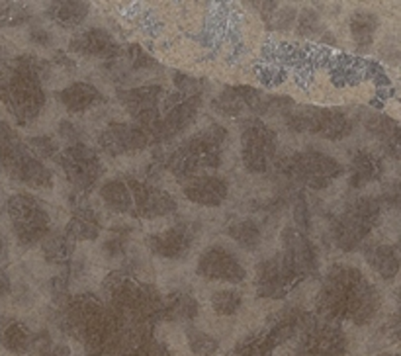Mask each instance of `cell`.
Wrapping results in <instances>:
<instances>
[{
    "label": "cell",
    "mask_w": 401,
    "mask_h": 356,
    "mask_svg": "<svg viewBox=\"0 0 401 356\" xmlns=\"http://www.w3.org/2000/svg\"><path fill=\"white\" fill-rule=\"evenodd\" d=\"M385 356H397V355H385Z\"/></svg>",
    "instance_id": "obj_41"
},
{
    "label": "cell",
    "mask_w": 401,
    "mask_h": 356,
    "mask_svg": "<svg viewBox=\"0 0 401 356\" xmlns=\"http://www.w3.org/2000/svg\"><path fill=\"white\" fill-rule=\"evenodd\" d=\"M10 290V278L6 276V272L0 271V297L4 296Z\"/></svg>",
    "instance_id": "obj_38"
},
{
    "label": "cell",
    "mask_w": 401,
    "mask_h": 356,
    "mask_svg": "<svg viewBox=\"0 0 401 356\" xmlns=\"http://www.w3.org/2000/svg\"><path fill=\"white\" fill-rule=\"evenodd\" d=\"M296 356H318V355H313V352H310V350H303V348H300V352Z\"/></svg>",
    "instance_id": "obj_40"
},
{
    "label": "cell",
    "mask_w": 401,
    "mask_h": 356,
    "mask_svg": "<svg viewBox=\"0 0 401 356\" xmlns=\"http://www.w3.org/2000/svg\"><path fill=\"white\" fill-rule=\"evenodd\" d=\"M57 98L61 100V104H63L69 112H73V114L88 110L94 104L104 100L100 90L94 88L92 85H86V83H75V85L67 86L65 90H61V93L57 94Z\"/></svg>",
    "instance_id": "obj_20"
},
{
    "label": "cell",
    "mask_w": 401,
    "mask_h": 356,
    "mask_svg": "<svg viewBox=\"0 0 401 356\" xmlns=\"http://www.w3.org/2000/svg\"><path fill=\"white\" fill-rule=\"evenodd\" d=\"M194 235H196V225L178 223L175 227L163 231V233L151 235L147 239V245L153 253L159 254L163 259H182L192 247Z\"/></svg>",
    "instance_id": "obj_15"
},
{
    "label": "cell",
    "mask_w": 401,
    "mask_h": 356,
    "mask_svg": "<svg viewBox=\"0 0 401 356\" xmlns=\"http://www.w3.org/2000/svg\"><path fill=\"white\" fill-rule=\"evenodd\" d=\"M8 319H6V317H2V315H0V333H2V329H4V327H6V325H8Z\"/></svg>",
    "instance_id": "obj_39"
},
{
    "label": "cell",
    "mask_w": 401,
    "mask_h": 356,
    "mask_svg": "<svg viewBox=\"0 0 401 356\" xmlns=\"http://www.w3.org/2000/svg\"><path fill=\"white\" fill-rule=\"evenodd\" d=\"M91 12V4L86 2H51L47 6V16L63 28H75Z\"/></svg>",
    "instance_id": "obj_23"
},
{
    "label": "cell",
    "mask_w": 401,
    "mask_h": 356,
    "mask_svg": "<svg viewBox=\"0 0 401 356\" xmlns=\"http://www.w3.org/2000/svg\"><path fill=\"white\" fill-rule=\"evenodd\" d=\"M298 280H301L300 274L286 263L282 254H278L257 266L255 284H257L259 296L278 299V297H284Z\"/></svg>",
    "instance_id": "obj_10"
},
{
    "label": "cell",
    "mask_w": 401,
    "mask_h": 356,
    "mask_svg": "<svg viewBox=\"0 0 401 356\" xmlns=\"http://www.w3.org/2000/svg\"><path fill=\"white\" fill-rule=\"evenodd\" d=\"M8 215L14 225V233L22 245L42 243L50 235V215L34 196H12L8 202Z\"/></svg>",
    "instance_id": "obj_7"
},
{
    "label": "cell",
    "mask_w": 401,
    "mask_h": 356,
    "mask_svg": "<svg viewBox=\"0 0 401 356\" xmlns=\"http://www.w3.org/2000/svg\"><path fill=\"white\" fill-rule=\"evenodd\" d=\"M0 162L10 177L34 188L51 186V170L45 169L28 151L25 143L18 134L4 121H0Z\"/></svg>",
    "instance_id": "obj_3"
},
{
    "label": "cell",
    "mask_w": 401,
    "mask_h": 356,
    "mask_svg": "<svg viewBox=\"0 0 401 356\" xmlns=\"http://www.w3.org/2000/svg\"><path fill=\"white\" fill-rule=\"evenodd\" d=\"M30 40L37 43V45H50L51 34L45 28H42V25H34V28L30 30Z\"/></svg>",
    "instance_id": "obj_36"
},
{
    "label": "cell",
    "mask_w": 401,
    "mask_h": 356,
    "mask_svg": "<svg viewBox=\"0 0 401 356\" xmlns=\"http://www.w3.org/2000/svg\"><path fill=\"white\" fill-rule=\"evenodd\" d=\"M227 235L233 239V241H237L247 251L257 249L260 243V237H262L260 235V227L252 220H243L233 223V225H229L227 227Z\"/></svg>",
    "instance_id": "obj_29"
},
{
    "label": "cell",
    "mask_w": 401,
    "mask_h": 356,
    "mask_svg": "<svg viewBox=\"0 0 401 356\" xmlns=\"http://www.w3.org/2000/svg\"><path fill=\"white\" fill-rule=\"evenodd\" d=\"M126 184L129 188L132 200H134L135 215L159 218V215H168L176 210L175 198L165 190L149 186L145 182H139V180H129Z\"/></svg>",
    "instance_id": "obj_13"
},
{
    "label": "cell",
    "mask_w": 401,
    "mask_h": 356,
    "mask_svg": "<svg viewBox=\"0 0 401 356\" xmlns=\"http://www.w3.org/2000/svg\"><path fill=\"white\" fill-rule=\"evenodd\" d=\"M378 30V18L370 12H359L351 18V34L360 51L368 49L374 42Z\"/></svg>",
    "instance_id": "obj_25"
},
{
    "label": "cell",
    "mask_w": 401,
    "mask_h": 356,
    "mask_svg": "<svg viewBox=\"0 0 401 356\" xmlns=\"http://www.w3.org/2000/svg\"><path fill=\"white\" fill-rule=\"evenodd\" d=\"M382 218V203L376 198L362 196L343 210L333 223V239L339 249L352 251L370 235Z\"/></svg>",
    "instance_id": "obj_4"
},
{
    "label": "cell",
    "mask_w": 401,
    "mask_h": 356,
    "mask_svg": "<svg viewBox=\"0 0 401 356\" xmlns=\"http://www.w3.org/2000/svg\"><path fill=\"white\" fill-rule=\"evenodd\" d=\"M198 315V302L188 294H176L167 299L163 317L168 321H192Z\"/></svg>",
    "instance_id": "obj_27"
},
{
    "label": "cell",
    "mask_w": 401,
    "mask_h": 356,
    "mask_svg": "<svg viewBox=\"0 0 401 356\" xmlns=\"http://www.w3.org/2000/svg\"><path fill=\"white\" fill-rule=\"evenodd\" d=\"M102 202L108 206L112 212L127 213L134 212V200L129 194V188L124 180H108L100 188Z\"/></svg>",
    "instance_id": "obj_24"
},
{
    "label": "cell",
    "mask_w": 401,
    "mask_h": 356,
    "mask_svg": "<svg viewBox=\"0 0 401 356\" xmlns=\"http://www.w3.org/2000/svg\"><path fill=\"white\" fill-rule=\"evenodd\" d=\"M102 251L110 254V256H114V259L124 256V253H126V239H124V235H114V237L108 239V241L104 243Z\"/></svg>",
    "instance_id": "obj_35"
},
{
    "label": "cell",
    "mask_w": 401,
    "mask_h": 356,
    "mask_svg": "<svg viewBox=\"0 0 401 356\" xmlns=\"http://www.w3.org/2000/svg\"><path fill=\"white\" fill-rule=\"evenodd\" d=\"M196 271L208 280H223L231 284L245 280V268L237 261V256L219 245L209 247L202 253Z\"/></svg>",
    "instance_id": "obj_11"
},
{
    "label": "cell",
    "mask_w": 401,
    "mask_h": 356,
    "mask_svg": "<svg viewBox=\"0 0 401 356\" xmlns=\"http://www.w3.org/2000/svg\"><path fill=\"white\" fill-rule=\"evenodd\" d=\"M98 143L108 155H124V153L141 151L149 143V137L139 126L132 124H110L102 131Z\"/></svg>",
    "instance_id": "obj_14"
},
{
    "label": "cell",
    "mask_w": 401,
    "mask_h": 356,
    "mask_svg": "<svg viewBox=\"0 0 401 356\" xmlns=\"http://www.w3.org/2000/svg\"><path fill=\"white\" fill-rule=\"evenodd\" d=\"M380 307V294L354 266L335 264L329 268L318 297V312L327 323L352 321L364 325Z\"/></svg>",
    "instance_id": "obj_1"
},
{
    "label": "cell",
    "mask_w": 401,
    "mask_h": 356,
    "mask_svg": "<svg viewBox=\"0 0 401 356\" xmlns=\"http://www.w3.org/2000/svg\"><path fill=\"white\" fill-rule=\"evenodd\" d=\"M182 192L190 202L208 206V208H216L219 203L226 202L229 188H227V182L223 178L200 174V177L184 180Z\"/></svg>",
    "instance_id": "obj_17"
},
{
    "label": "cell",
    "mask_w": 401,
    "mask_h": 356,
    "mask_svg": "<svg viewBox=\"0 0 401 356\" xmlns=\"http://www.w3.org/2000/svg\"><path fill=\"white\" fill-rule=\"evenodd\" d=\"M42 249L50 263H69L75 251V241H71L65 233H50L42 241Z\"/></svg>",
    "instance_id": "obj_26"
},
{
    "label": "cell",
    "mask_w": 401,
    "mask_h": 356,
    "mask_svg": "<svg viewBox=\"0 0 401 356\" xmlns=\"http://www.w3.org/2000/svg\"><path fill=\"white\" fill-rule=\"evenodd\" d=\"M186 337H188V345H190V350H192L196 356H211L214 352H216V350H218V347H219L218 339H214L211 335L204 333V331L188 329Z\"/></svg>",
    "instance_id": "obj_31"
},
{
    "label": "cell",
    "mask_w": 401,
    "mask_h": 356,
    "mask_svg": "<svg viewBox=\"0 0 401 356\" xmlns=\"http://www.w3.org/2000/svg\"><path fill=\"white\" fill-rule=\"evenodd\" d=\"M241 304L243 296L237 290H218V292L211 296V307H214V312L223 315V317L237 314Z\"/></svg>",
    "instance_id": "obj_30"
},
{
    "label": "cell",
    "mask_w": 401,
    "mask_h": 356,
    "mask_svg": "<svg viewBox=\"0 0 401 356\" xmlns=\"http://www.w3.org/2000/svg\"><path fill=\"white\" fill-rule=\"evenodd\" d=\"M226 129L221 126H209L184 141L170 157L168 170L178 180L198 177V170L216 169L221 162V143L226 141Z\"/></svg>",
    "instance_id": "obj_2"
},
{
    "label": "cell",
    "mask_w": 401,
    "mask_h": 356,
    "mask_svg": "<svg viewBox=\"0 0 401 356\" xmlns=\"http://www.w3.org/2000/svg\"><path fill=\"white\" fill-rule=\"evenodd\" d=\"M319 16L313 12V10H303L301 16L298 18V34L301 35H313L315 32H319Z\"/></svg>",
    "instance_id": "obj_34"
},
{
    "label": "cell",
    "mask_w": 401,
    "mask_h": 356,
    "mask_svg": "<svg viewBox=\"0 0 401 356\" xmlns=\"http://www.w3.org/2000/svg\"><path fill=\"white\" fill-rule=\"evenodd\" d=\"M243 162L251 172H268L276 165V134L257 118L243 127Z\"/></svg>",
    "instance_id": "obj_8"
},
{
    "label": "cell",
    "mask_w": 401,
    "mask_h": 356,
    "mask_svg": "<svg viewBox=\"0 0 401 356\" xmlns=\"http://www.w3.org/2000/svg\"><path fill=\"white\" fill-rule=\"evenodd\" d=\"M382 177V161L376 153L359 151L351 161V184L360 188Z\"/></svg>",
    "instance_id": "obj_21"
},
{
    "label": "cell",
    "mask_w": 401,
    "mask_h": 356,
    "mask_svg": "<svg viewBox=\"0 0 401 356\" xmlns=\"http://www.w3.org/2000/svg\"><path fill=\"white\" fill-rule=\"evenodd\" d=\"M0 337H2V345L8 348L10 352H16V355L28 352L30 345H32V333L20 321H10L2 329Z\"/></svg>",
    "instance_id": "obj_28"
},
{
    "label": "cell",
    "mask_w": 401,
    "mask_h": 356,
    "mask_svg": "<svg viewBox=\"0 0 401 356\" xmlns=\"http://www.w3.org/2000/svg\"><path fill=\"white\" fill-rule=\"evenodd\" d=\"M98 233H100V223L91 208H79L65 229V235L71 241H94Z\"/></svg>",
    "instance_id": "obj_22"
},
{
    "label": "cell",
    "mask_w": 401,
    "mask_h": 356,
    "mask_svg": "<svg viewBox=\"0 0 401 356\" xmlns=\"http://www.w3.org/2000/svg\"><path fill=\"white\" fill-rule=\"evenodd\" d=\"M364 256L368 264L385 280H392L397 276L400 271V251L392 243H368L364 247Z\"/></svg>",
    "instance_id": "obj_19"
},
{
    "label": "cell",
    "mask_w": 401,
    "mask_h": 356,
    "mask_svg": "<svg viewBox=\"0 0 401 356\" xmlns=\"http://www.w3.org/2000/svg\"><path fill=\"white\" fill-rule=\"evenodd\" d=\"M71 51H76L81 55H94L102 59L114 61L122 55V49L114 43V37L100 28H91L86 32H81L71 40Z\"/></svg>",
    "instance_id": "obj_18"
},
{
    "label": "cell",
    "mask_w": 401,
    "mask_h": 356,
    "mask_svg": "<svg viewBox=\"0 0 401 356\" xmlns=\"http://www.w3.org/2000/svg\"><path fill=\"white\" fill-rule=\"evenodd\" d=\"M274 167L294 184H303L313 190L329 186L335 178L341 177L343 167L333 157L319 151H301L286 157Z\"/></svg>",
    "instance_id": "obj_5"
},
{
    "label": "cell",
    "mask_w": 401,
    "mask_h": 356,
    "mask_svg": "<svg viewBox=\"0 0 401 356\" xmlns=\"http://www.w3.org/2000/svg\"><path fill=\"white\" fill-rule=\"evenodd\" d=\"M286 126L298 134H315L325 139H343L352 131V119L337 108H296L290 106L282 114Z\"/></svg>",
    "instance_id": "obj_6"
},
{
    "label": "cell",
    "mask_w": 401,
    "mask_h": 356,
    "mask_svg": "<svg viewBox=\"0 0 401 356\" xmlns=\"http://www.w3.org/2000/svg\"><path fill=\"white\" fill-rule=\"evenodd\" d=\"M25 147L28 151L34 155L35 159H55L59 153L57 141L51 136H37V137H30L25 141Z\"/></svg>",
    "instance_id": "obj_32"
},
{
    "label": "cell",
    "mask_w": 401,
    "mask_h": 356,
    "mask_svg": "<svg viewBox=\"0 0 401 356\" xmlns=\"http://www.w3.org/2000/svg\"><path fill=\"white\" fill-rule=\"evenodd\" d=\"M30 20V12L22 4L0 2V25H20Z\"/></svg>",
    "instance_id": "obj_33"
},
{
    "label": "cell",
    "mask_w": 401,
    "mask_h": 356,
    "mask_svg": "<svg viewBox=\"0 0 401 356\" xmlns=\"http://www.w3.org/2000/svg\"><path fill=\"white\" fill-rule=\"evenodd\" d=\"M53 161L61 165L69 182L79 190H91L102 172L96 151L83 143H71L65 151H59Z\"/></svg>",
    "instance_id": "obj_9"
},
{
    "label": "cell",
    "mask_w": 401,
    "mask_h": 356,
    "mask_svg": "<svg viewBox=\"0 0 401 356\" xmlns=\"http://www.w3.org/2000/svg\"><path fill=\"white\" fill-rule=\"evenodd\" d=\"M216 110L223 116H245L249 112H262L265 98L251 86H231L226 88L214 102Z\"/></svg>",
    "instance_id": "obj_16"
},
{
    "label": "cell",
    "mask_w": 401,
    "mask_h": 356,
    "mask_svg": "<svg viewBox=\"0 0 401 356\" xmlns=\"http://www.w3.org/2000/svg\"><path fill=\"white\" fill-rule=\"evenodd\" d=\"M163 94L161 86H141L134 90H120L117 98H122L129 116L137 121L143 131H147L159 121V96Z\"/></svg>",
    "instance_id": "obj_12"
},
{
    "label": "cell",
    "mask_w": 401,
    "mask_h": 356,
    "mask_svg": "<svg viewBox=\"0 0 401 356\" xmlns=\"http://www.w3.org/2000/svg\"><path fill=\"white\" fill-rule=\"evenodd\" d=\"M59 136L69 139L71 143H79V131H76V127L73 126L71 121H67V119H65V121H61V126H59Z\"/></svg>",
    "instance_id": "obj_37"
}]
</instances>
